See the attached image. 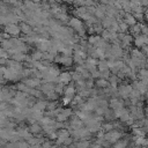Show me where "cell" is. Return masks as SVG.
Returning a JSON list of instances; mask_svg holds the SVG:
<instances>
[{
	"label": "cell",
	"instance_id": "cell-2",
	"mask_svg": "<svg viewBox=\"0 0 148 148\" xmlns=\"http://www.w3.org/2000/svg\"><path fill=\"white\" fill-rule=\"evenodd\" d=\"M16 145H17L18 148H28V143L24 142V141H18Z\"/></svg>",
	"mask_w": 148,
	"mask_h": 148
},
{
	"label": "cell",
	"instance_id": "cell-5",
	"mask_svg": "<svg viewBox=\"0 0 148 148\" xmlns=\"http://www.w3.org/2000/svg\"><path fill=\"white\" fill-rule=\"evenodd\" d=\"M31 131H32V132H38V131H39V127L36 126V125H34V126L31 127Z\"/></svg>",
	"mask_w": 148,
	"mask_h": 148
},
{
	"label": "cell",
	"instance_id": "cell-4",
	"mask_svg": "<svg viewBox=\"0 0 148 148\" xmlns=\"http://www.w3.org/2000/svg\"><path fill=\"white\" fill-rule=\"evenodd\" d=\"M5 64H7V59L3 57H0V65H5Z\"/></svg>",
	"mask_w": 148,
	"mask_h": 148
},
{
	"label": "cell",
	"instance_id": "cell-1",
	"mask_svg": "<svg viewBox=\"0 0 148 148\" xmlns=\"http://www.w3.org/2000/svg\"><path fill=\"white\" fill-rule=\"evenodd\" d=\"M5 31H6V34H8V35H17V34L20 32V28H18L17 25H15L14 23H9V24L5 28Z\"/></svg>",
	"mask_w": 148,
	"mask_h": 148
},
{
	"label": "cell",
	"instance_id": "cell-3",
	"mask_svg": "<svg viewBox=\"0 0 148 148\" xmlns=\"http://www.w3.org/2000/svg\"><path fill=\"white\" fill-rule=\"evenodd\" d=\"M61 80H62V81H68V80H69V76H68V74H67V73L62 74V76H61Z\"/></svg>",
	"mask_w": 148,
	"mask_h": 148
},
{
	"label": "cell",
	"instance_id": "cell-6",
	"mask_svg": "<svg viewBox=\"0 0 148 148\" xmlns=\"http://www.w3.org/2000/svg\"><path fill=\"white\" fill-rule=\"evenodd\" d=\"M22 28H23V29H22L23 31H29V27H27V25H22Z\"/></svg>",
	"mask_w": 148,
	"mask_h": 148
}]
</instances>
